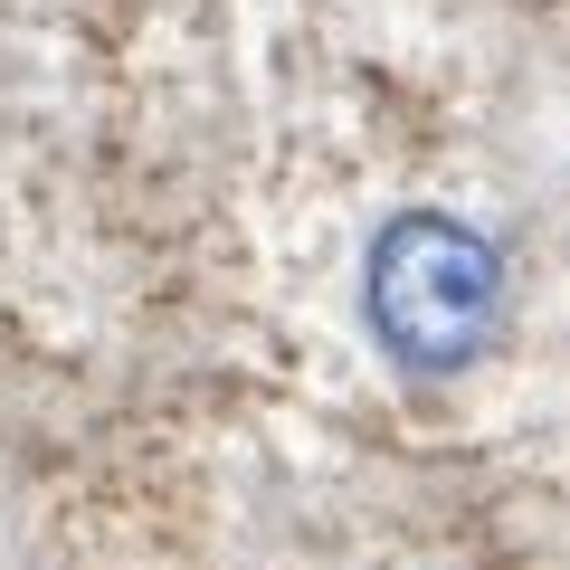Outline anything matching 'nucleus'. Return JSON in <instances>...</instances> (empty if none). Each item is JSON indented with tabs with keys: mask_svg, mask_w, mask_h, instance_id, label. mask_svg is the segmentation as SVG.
Returning <instances> with one entry per match:
<instances>
[{
	"mask_svg": "<svg viewBox=\"0 0 570 570\" xmlns=\"http://www.w3.org/2000/svg\"><path fill=\"white\" fill-rule=\"evenodd\" d=\"M362 314L400 371H466L504 333V257L456 209H400L362 257Z\"/></svg>",
	"mask_w": 570,
	"mask_h": 570,
	"instance_id": "1",
	"label": "nucleus"
}]
</instances>
